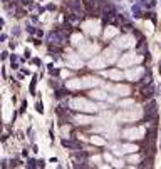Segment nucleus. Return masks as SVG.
Masks as SVG:
<instances>
[{
  "label": "nucleus",
  "instance_id": "nucleus-1",
  "mask_svg": "<svg viewBox=\"0 0 161 169\" xmlns=\"http://www.w3.org/2000/svg\"><path fill=\"white\" fill-rule=\"evenodd\" d=\"M71 107L75 109V111H82V112H96L97 111V106L92 104V102H89L87 99H72L71 101Z\"/></svg>",
  "mask_w": 161,
  "mask_h": 169
},
{
  "label": "nucleus",
  "instance_id": "nucleus-2",
  "mask_svg": "<svg viewBox=\"0 0 161 169\" xmlns=\"http://www.w3.org/2000/svg\"><path fill=\"white\" fill-rule=\"evenodd\" d=\"M139 117H141V109L136 107L134 104H132L131 109L119 112V115H118V119H119V121H122V122H132V121H138Z\"/></svg>",
  "mask_w": 161,
  "mask_h": 169
},
{
  "label": "nucleus",
  "instance_id": "nucleus-3",
  "mask_svg": "<svg viewBox=\"0 0 161 169\" xmlns=\"http://www.w3.org/2000/svg\"><path fill=\"white\" fill-rule=\"evenodd\" d=\"M99 80L97 79H92V77H84V79H72L67 82V87L69 89H84V87H92V86H97Z\"/></svg>",
  "mask_w": 161,
  "mask_h": 169
},
{
  "label": "nucleus",
  "instance_id": "nucleus-4",
  "mask_svg": "<svg viewBox=\"0 0 161 169\" xmlns=\"http://www.w3.org/2000/svg\"><path fill=\"white\" fill-rule=\"evenodd\" d=\"M79 52H81V55H84V57H91V55H94L97 52V44L81 42L79 44Z\"/></svg>",
  "mask_w": 161,
  "mask_h": 169
},
{
  "label": "nucleus",
  "instance_id": "nucleus-5",
  "mask_svg": "<svg viewBox=\"0 0 161 169\" xmlns=\"http://www.w3.org/2000/svg\"><path fill=\"white\" fill-rule=\"evenodd\" d=\"M139 60H141L139 55H136V54H132V52H129V54H124L121 59H119V67H129V65L138 64Z\"/></svg>",
  "mask_w": 161,
  "mask_h": 169
},
{
  "label": "nucleus",
  "instance_id": "nucleus-6",
  "mask_svg": "<svg viewBox=\"0 0 161 169\" xmlns=\"http://www.w3.org/2000/svg\"><path fill=\"white\" fill-rule=\"evenodd\" d=\"M122 136L126 137V139H141V137L144 136V129L143 127H134V129H126L124 132H122Z\"/></svg>",
  "mask_w": 161,
  "mask_h": 169
},
{
  "label": "nucleus",
  "instance_id": "nucleus-7",
  "mask_svg": "<svg viewBox=\"0 0 161 169\" xmlns=\"http://www.w3.org/2000/svg\"><path fill=\"white\" fill-rule=\"evenodd\" d=\"M82 29L86 30L87 34H91V35H97L101 25H99V22H97V20H87V22H84Z\"/></svg>",
  "mask_w": 161,
  "mask_h": 169
},
{
  "label": "nucleus",
  "instance_id": "nucleus-8",
  "mask_svg": "<svg viewBox=\"0 0 161 169\" xmlns=\"http://www.w3.org/2000/svg\"><path fill=\"white\" fill-rule=\"evenodd\" d=\"M132 45H134V37L131 35H122L116 40V47H119V49H128V47Z\"/></svg>",
  "mask_w": 161,
  "mask_h": 169
},
{
  "label": "nucleus",
  "instance_id": "nucleus-9",
  "mask_svg": "<svg viewBox=\"0 0 161 169\" xmlns=\"http://www.w3.org/2000/svg\"><path fill=\"white\" fill-rule=\"evenodd\" d=\"M104 60H106V64H111V62H116V59H118V50H116V47H109V49H106L104 50Z\"/></svg>",
  "mask_w": 161,
  "mask_h": 169
},
{
  "label": "nucleus",
  "instance_id": "nucleus-10",
  "mask_svg": "<svg viewBox=\"0 0 161 169\" xmlns=\"http://www.w3.org/2000/svg\"><path fill=\"white\" fill-rule=\"evenodd\" d=\"M89 65L92 69H104L106 67V60H104L102 57H94L92 60L89 62Z\"/></svg>",
  "mask_w": 161,
  "mask_h": 169
},
{
  "label": "nucleus",
  "instance_id": "nucleus-11",
  "mask_svg": "<svg viewBox=\"0 0 161 169\" xmlns=\"http://www.w3.org/2000/svg\"><path fill=\"white\" fill-rule=\"evenodd\" d=\"M67 62H69V65H71L72 69L81 67V59H79L77 55H74V54H67Z\"/></svg>",
  "mask_w": 161,
  "mask_h": 169
},
{
  "label": "nucleus",
  "instance_id": "nucleus-12",
  "mask_svg": "<svg viewBox=\"0 0 161 169\" xmlns=\"http://www.w3.org/2000/svg\"><path fill=\"white\" fill-rule=\"evenodd\" d=\"M141 74H143V69H141V67H138V69H134V70L131 69V70H129L128 74H126V77H128L129 80H136V79H139V76H141Z\"/></svg>",
  "mask_w": 161,
  "mask_h": 169
},
{
  "label": "nucleus",
  "instance_id": "nucleus-13",
  "mask_svg": "<svg viewBox=\"0 0 161 169\" xmlns=\"http://www.w3.org/2000/svg\"><path fill=\"white\" fill-rule=\"evenodd\" d=\"M104 76H106V77H109V79L121 80V77H122V72H121V70H107V72H104Z\"/></svg>",
  "mask_w": 161,
  "mask_h": 169
},
{
  "label": "nucleus",
  "instance_id": "nucleus-14",
  "mask_svg": "<svg viewBox=\"0 0 161 169\" xmlns=\"http://www.w3.org/2000/svg\"><path fill=\"white\" fill-rule=\"evenodd\" d=\"M109 89H112L116 94H121V96H128L129 94V87L128 86H114V87H109Z\"/></svg>",
  "mask_w": 161,
  "mask_h": 169
},
{
  "label": "nucleus",
  "instance_id": "nucleus-15",
  "mask_svg": "<svg viewBox=\"0 0 161 169\" xmlns=\"http://www.w3.org/2000/svg\"><path fill=\"white\" fill-rule=\"evenodd\" d=\"M116 34H118V29L112 27V25H109L106 30H104V37H106V39H111V37H114Z\"/></svg>",
  "mask_w": 161,
  "mask_h": 169
},
{
  "label": "nucleus",
  "instance_id": "nucleus-16",
  "mask_svg": "<svg viewBox=\"0 0 161 169\" xmlns=\"http://www.w3.org/2000/svg\"><path fill=\"white\" fill-rule=\"evenodd\" d=\"M91 97H94V99H101V101H102V99H106V97H107V94H106V92H102V90H92V92H91Z\"/></svg>",
  "mask_w": 161,
  "mask_h": 169
},
{
  "label": "nucleus",
  "instance_id": "nucleus-17",
  "mask_svg": "<svg viewBox=\"0 0 161 169\" xmlns=\"http://www.w3.org/2000/svg\"><path fill=\"white\" fill-rule=\"evenodd\" d=\"M79 124H87V122H92V119L91 117H84V115H77V119H75Z\"/></svg>",
  "mask_w": 161,
  "mask_h": 169
},
{
  "label": "nucleus",
  "instance_id": "nucleus-18",
  "mask_svg": "<svg viewBox=\"0 0 161 169\" xmlns=\"http://www.w3.org/2000/svg\"><path fill=\"white\" fill-rule=\"evenodd\" d=\"M136 146H132V144H126V146H122V151L124 152H134L136 151Z\"/></svg>",
  "mask_w": 161,
  "mask_h": 169
},
{
  "label": "nucleus",
  "instance_id": "nucleus-19",
  "mask_svg": "<svg viewBox=\"0 0 161 169\" xmlns=\"http://www.w3.org/2000/svg\"><path fill=\"white\" fill-rule=\"evenodd\" d=\"M81 42H82V35H81V34H77V35L72 37V44H74V45H79Z\"/></svg>",
  "mask_w": 161,
  "mask_h": 169
},
{
  "label": "nucleus",
  "instance_id": "nucleus-20",
  "mask_svg": "<svg viewBox=\"0 0 161 169\" xmlns=\"http://www.w3.org/2000/svg\"><path fill=\"white\" fill-rule=\"evenodd\" d=\"M91 141H92L94 144H104V139H101V137H97V136H94V137H91Z\"/></svg>",
  "mask_w": 161,
  "mask_h": 169
},
{
  "label": "nucleus",
  "instance_id": "nucleus-21",
  "mask_svg": "<svg viewBox=\"0 0 161 169\" xmlns=\"http://www.w3.org/2000/svg\"><path fill=\"white\" fill-rule=\"evenodd\" d=\"M134 101H121V107H128V106H132Z\"/></svg>",
  "mask_w": 161,
  "mask_h": 169
},
{
  "label": "nucleus",
  "instance_id": "nucleus-22",
  "mask_svg": "<svg viewBox=\"0 0 161 169\" xmlns=\"http://www.w3.org/2000/svg\"><path fill=\"white\" fill-rule=\"evenodd\" d=\"M138 161H139V158H138V156H131V158H129V162H134V164H136Z\"/></svg>",
  "mask_w": 161,
  "mask_h": 169
}]
</instances>
